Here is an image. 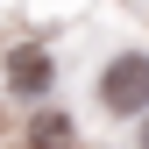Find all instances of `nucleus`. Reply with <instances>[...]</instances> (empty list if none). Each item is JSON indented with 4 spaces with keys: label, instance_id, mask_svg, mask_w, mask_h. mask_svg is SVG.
<instances>
[{
    "label": "nucleus",
    "instance_id": "4",
    "mask_svg": "<svg viewBox=\"0 0 149 149\" xmlns=\"http://www.w3.org/2000/svg\"><path fill=\"white\" fill-rule=\"evenodd\" d=\"M128 135H135V149H149V114H142L135 128H128Z\"/></svg>",
    "mask_w": 149,
    "mask_h": 149
},
{
    "label": "nucleus",
    "instance_id": "1",
    "mask_svg": "<svg viewBox=\"0 0 149 149\" xmlns=\"http://www.w3.org/2000/svg\"><path fill=\"white\" fill-rule=\"evenodd\" d=\"M92 107H100L107 121H121V128H135L149 114V50L142 43L114 50V57L92 71Z\"/></svg>",
    "mask_w": 149,
    "mask_h": 149
},
{
    "label": "nucleus",
    "instance_id": "2",
    "mask_svg": "<svg viewBox=\"0 0 149 149\" xmlns=\"http://www.w3.org/2000/svg\"><path fill=\"white\" fill-rule=\"evenodd\" d=\"M57 50L50 43H14L7 57H0V92H7L14 107H50V92H57Z\"/></svg>",
    "mask_w": 149,
    "mask_h": 149
},
{
    "label": "nucleus",
    "instance_id": "3",
    "mask_svg": "<svg viewBox=\"0 0 149 149\" xmlns=\"http://www.w3.org/2000/svg\"><path fill=\"white\" fill-rule=\"evenodd\" d=\"M22 149H78V121H71L64 107H29Z\"/></svg>",
    "mask_w": 149,
    "mask_h": 149
}]
</instances>
